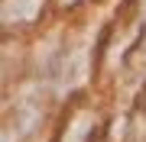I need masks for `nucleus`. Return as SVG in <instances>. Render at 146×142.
<instances>
[{"instance_id":"f257e3e1","label":"nucleus","mask_w":146,"mask_h":142,"mask_svg":"<svg viewBox=\"0 0 146 142\" xmlns=\"http://www.w3.org/2000/svg\"><path fill=\"white\" fill-rule=\"evenodd\" d=\"M42 10V0H7L3 7V23H29Z\"/></svg>"}]
</instances>
